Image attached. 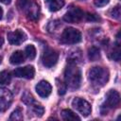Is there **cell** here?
I'll use <instances>...</instances> for the list:
<instances>
[{
    "instance_id": "obj_3",
    "label": "cell",
    "mask_w": 121,
    "mask_h": 121,
    "mask_svg": "<svg viewBox=\"0 0 121 121\" xmlns=\"http://www.w3.org/2000/svg\"><path fill=\"white\" fill-rule=\"evenodd\" d=\"M18 7L29 20L36 21L39 18V6L33 0H18Z\"/></svg>"
},
{
    "instance_id": "obj_8",
    "label": "cell",
    "mask_w": 121,
    "mask_h": 121,
    "mask_svg": "<svg viewBox=\"0 0 121 121\" xmlns=\"http://www.w3.org/2000/svg\"><path fill=\"white\" fill-rule=\"evenodd\" d=\"M84 16L83 11L78 8V7H74L71 8L63 16V20L67 23H78L79 22Z\"/></svg>"
},
{
    "instance_id": "obj_7",
    "label": "cell",
    "mask_w": 121,
    "mask_h": 121,
    "mask_svg": "<svg viewBox=\"0 0 121 121\" xmlns=\"http://www.w3.org/2000/svg\"><path fill=\"white\" fill-rule=\"evenodd\" d=\"M58 59H59V54L55 50L48 48L43 52L42 56V62L45 67L50 68L57 63Z\"/></svg>"
},
{
    "instance_id": "obj_19",
    "label": "cell",
    "mask_w": 121,
    "mask_h": 121,
    "mask_svg": "<svg viewBox=\"0 0 121 121\" xmlns=\"http://www.w3.org/2000/svg\"><path fill=\"white\" fill-rule=\"evenodd\" d=\"M25 54L28 59L33 60L36 57V48H35V46L32 45V44L27 45L25 49Z\"/></svg>"
},
{
    "instance_id": "obj_4",
    "label": "cell",
    "mask_w": 121,
    "mask_h": 121,
    "mask_svg": "<svg viewBox=\"0 0 121 121\" xmlns=\"http://www.w3.org/2000/svg\"><path fill=\"white\" fill-rule=\"evenodd\" d=\"M120 103L119 93L115 90H110L106 94L105 101L101 105V114H107L109 110L116 108Z\"/></svg>"
},
{
    "instance_id": "obj_1",
    "label": "cell",
    "mask_w": 121,
    "mask_h": 121,
    "mask_svg": "<svg viewBox=\"0 0 121 121\" xmlns=\"http://www.w3.org/2000/svg\"><path fill=\"white\" fill-rule=\"evenodd\" d=\"M65 84L71 89H78L81 82V73L75 62L70 60L64 71Z\"/></svg>"
},
{
    "instance_id": "obj_20",
    "label": "cell",
    "mask_w": 121,
    "mask_h": 121,
    "mask_svg": "<svg viewBox=\"0 0 121 121\" xmlns=\"http://www.w3.org/2000/svg\"><path fill=\"white\" fill-rule=\"evenodd\" d=\"M9 120H15V121H21V120H23V112H22V110L20 108H16L12 112V113H11V115L9 117Z\"/></svg>"
},
{
    "instance_id": "obj_2",
    "label": "cell",
    "mask_w": 121,
    "mask_h": 121,
    "mask_svg": "<svg viewBox=\"0 0 121 121\" xmlns=\"http://www.w3.org/2000/svg\"><path fill=\"white\" fill-rule=\"evenodd\" d=\"M109 79V71L106 68L95 66L89 71V80L95 87H102Z\"/></svg>"
},
{
    "instance_id": "obj_6",
    "label": "cell",
    "mask_w": 121,
    "mask_h": 121,
    "mask_svg": "<svg viewBox=\"0 0 121 121\" xmlns=\"http://www.w3.org/2000/svg\"><path fill=\"white\" fill-rule=\"evenodd\" d=\"M72 106L83 116H88L92 112V108L89 102L80 97L74 98L72 101Z\"/></svg>"
},
{
    "instance_id": "obj_17",
    "label": "cell",
    "mask_w": 121,
    "mask_h": 121,
    "mask_svg": "<svg viewBox=\"0 0 121 121\" xmlns=\"http://www.w3.org/2000/svg\"><path fill=\"white\" fill-rule=\"evenodd\" d=\"M29 106H31V110H32V112H33L37 116L41 117V116L43 114L44 110H43V107L41 104H38V103H36V102L34 101V102L31 103Z\"/></svg>"
},
{
    "instance_id": "obj_28",
    "label": "cell",
    "mask_w": 121,
    "mask_h": 121,
    "mask_svg": "<svg viewBox=\"0 0 121 121\" xmlns=\"http://www.w3.org/2000/svg\"><path fill=\"white\" fill-rule=\"evenodd\" d=\"M3 43H4V40H3V38H2V37H0V47L2 46Z\"/></svg>"
},
{
    "instance_id": "obj_15",
    "label": "cell",
    "mask_w": 121,
    "mask_h": 121,
    "mask_svg": "<svg viewBox=\"0 0 121 121\" xmlns=\"http://www.w3.org/2000/svg\"><path fill=\"white\" fill-rule=\"evenodd\" d=\"M51 11H57L64 6V0H45Z\"/></svg>"
},
{
    "instance_id": "obj_9",
    "label": "cell",
    "mask_w": 121,
    "mask_h": 121,
    "mask_svg": "<svg viewBox=\"0 0 121 121\" xmlns=\"http://www.w3.org/2000/svg\"><path fill=\"white\" fill-rule=\"evenodd\" d=\"M12 103V94L7 88H0V112H5Z\"/></svg>"
},
{
    "instance_id": "obj_5",
    "label": "cell",
    "mask_w": 121,
    "mask_h": 121,
    "mask_svg": "<svg viewBox=\"0 0 121 121\" xmlns=\"http://www.w3.org/2000/svg\"><path fill=\"white\" fill-rule=\"evenodd\" d=\"M81 41V33L73 27H67L60 36V42L66 44H75Z\"/></svg>"
},
{
    "instance_id": "obj_18",
    "label": "cell",
    "mask_w": 121,
    "mask_h": 121,
    "mask_svg": "<svg viewBox=\"0 0 121 121\" xmlns=\"http://www.w3.org/2000/svg\"><path fill=\"white\" fill-rule=\"evenodd\" d=\"M11 79V75L9 71H2L0 73V84H9Z\"/></svg>"
},
{
    "instance_id": "obj_22",
    "label": "cell",
    "mask_w": 121,
    "mask_h": 121,
    "mask_svg": "<svg viewBox=\"0 0 121 121\" xmlns=\"http://www.w3.org/2000/svg\"><path fill=\"white\" fill-rule=\"evenodd\" d=\"M22 100L26 103V104H27V105H30L31 103H33L34 102V98H33V96L29 94V93H25L23 95H22Z\"/></svg>"
},
{
    "instance_id": "obj_14",
    "label": "cell",
    "mask_w": 121,
    "mask_h": 121,
    "mask_svg": "<svg viewBox=\"0 0 121 121\" xmlns=\"http://www.w3.org/2000/svg\"><path fill=\"white\" fill-rule=\"evenodd\" d=\"M61 117L63 120H66V121H76V120L79 121L80 120V118L69 109H65L61 111Z\"/></svg>"
},
{
    "instance_id": "obj_29",
    "label": "cell",
    "mask_w": 121,
    "mask_h": 121,
    "mask_svg": "<svg viewBox=\"0 0 121 121\" xmlns=\"http://www.w3.org/2000/svg\"><path fill=\"white\" fill-rule=\"evenodd\" d=\"M1 61H2V58L0 57V63H1Z\"/></svg>"
},
{
    "instance_id": "obj_16",
    "label": "cell",
    "mask_w": 121,
    "mask_h": 121,
    "mask_svg": "<svg viewBox=\"0 0 121 121\" xmlns=\"http://www.w3.org/2000/svg\"><path fill=\"white\" fill-rule=\"evenodd\" d=\"M88 57L90 59V60L92 61H95L100 58V52L99 49L95 46H92L91 48H89L88 50Z\"/></svg>"
},
{
    "instance_id": "obj_21",
    "label": "cell",
    "mask_w": 121,
    "mask_h": 121,
    "mask_svg": "<svg viewBox=\"0 0 121 121\" xmlns=\"http://www.w3.org/2000/svg\"><path fill=\"white\" fill-rule=\"evenodd\" d=\"M56 82H57V87H58V93H59V95H64L65 92H66V89H67L66 84L63 83L62 81L59 80V79H57Z\"/></svg>"
},
{
    "instance_id": "obj_26",
    "label": "cell",
    "mask_w": 121,
    "mask_h": 121,
    "mask_svg": "<svg viewBox=\"0 0 121 121\" xmlns=\"http://www.w3.org/2000/svg\"><path fill=\"white\" fill-rule=\"evenodd\" d=\"M0 2H2L3 4H6V5H8V4H9V3L11 2V0H0Z\"/></svg>"
},
{
    "instance_id": "obj_12",
    "label": "cell",
    "mask_w": 121,
    "mask_h": 121,
    "mask_svg": "<svg viewBox=\"0 0 121 121\" xmlns=\"http://www.w3.org/2000/svg\"><path fill=\"white\" fill-rule=\"evenodd\" d=\"M35 90L37 92V94L41 96V97H47L51 92H52V87L49 84L48 81L46 80H41L35 87Z\"/></svg>"
},
{
    "instance_id": "obj_23",
    "label": "cell",
    "mask_w": 121,
    "mask_h": 121,
    "mask_svg": "<svg viewBox=\"0 0 121 121\" xmlns=\"http://www.w3.org/2000/svg\"><path fill=\"white\" fill-rule=\"evenodd\" d=\"M120 14H121V12H120V6L119 5H117L116 7H114L111 10V16L112 18H114V19H119L120 18Z\"/></svg>"
},
{
    "instance_id": "obj_13",
    "label": "cell",
    "mask_w": 121,
    "mask_h": 121,
    "mask_svg": "<svg viewBox=\"0 0 121 121\" xmlns=\"http://www.w3.org/2000/svg\"><path fill=\"white\" fill-rule=\"evenodd\" d=\"M9 61L11 64H20L25 61V54L23 51H15L9 58Z\"/></svg>"
},
{
    "instance_id": "obj_24",
    "label": "cell",
    "mask_w": 121,
    "mask_h": 121,
    "mask_svg": "<svg viewBox=\"0 0 121 121\" xmlns=\"http://www.w3.org/2000/svg\"><path fill=\"white\" fill-rule=\"evenodd\" d=\"M110 0H94L95 5L96 7H104L109 3Z\"/></svg>"
},
{
    "instance_id": "obj_10",
    "label": "cell",
    "mask_w": 121,
    "mask_h": 121,
    "mask_svg": "<svg viewBox=\"0 0 121 121\" xmlns=\"http://www.w3.org/2000/svg\"><path fill=\"white\" fill-rule=\"evenodd\" d=\"M13 75L17 78H24L30 79L35 75V69L31 65H27L25 67H19L13 71Z\"/></svg>"
},
{
    "instance_id": "obj_27",
    "label": "cell",
    "mask_w": 121,
    "mask_h": 121,
    "mask_svg": "<svg viewBox=\"0 0 121 121\" xmlns=\"http://www.w3.org/2000/svg\"><path fill=\"white\" fill-rule=\"evenodd\" d=\"M2 16H3V9H2V8L0 7V20L2 19Z\"/></svg>"
},
{
    "instance_id": "obj_25",
    "label": "cell",
    "mask_w": 121,
    "mask_h": 121,
    "mask_svg": "<svg viewBox=\"0 0 121 121\" xmlns=\"http://www.w3.org/2000/svg\"><path fill=\"white\" fill-rule=\"evenodd\" d=\"M86 20H87V21H91V22H95V21H98L99 18H98L95 14L88 13V14L86 15Z\"/></svg>"
},
{
    "instance_id": "obj_11",
    "label": "cell",
    "mask_w": 121,
    "mask_h": 121,
    "mask_svg": "<svg viewBox=\"0 0 121 121\" xmlns=\"http://www.w3.org/2000/svg\"><path fill=\"white\" fill-rule=\"evenodd\" d=\"M26 35L25 34V32H23L20 29L9 32L8 34V40H9V43L14 44V45H18V44L22 43L23 42L26 41Z\"/></svg>"
}]
</instances>
